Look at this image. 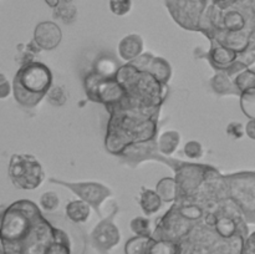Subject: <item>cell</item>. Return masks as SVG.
<instances>
[{
	"label": "cell",
	"instance_id": "cell-1",
	"mask_svg": "<svg viewBox=\"0 0 255 254\" xmlns=\"http://www.w3.org/2000/svg\"><path fill=\"white\" fill-rule=\"evenodd\" d=\"M248 236V223L229 196L226 176L213 166L198 188L177 193L152 234L176 243L177 254H242Z\"/></svg>",
	"mask_w": 255,
	"mask_h": 254
},
{
	"label": "cell",
	"instance_id": "cell-2",
	"mask_svg": "<svg viewBox=\"0 0 255 254\" xmlns=\"http://www.w3.org/2000/svg\"><path fill=\"white\" fill-rule=\"evenodd\" d=\"M1 248V254H72L67 233L52 226L27 199L2 211Z\"/></svg>",
	"mask_w": 255,
	"mask_h": 254
},
{
	"label": "cell",
	"instance_id": "cell-3",
	"mask_svg": "<svg viewBox=\"0 0 255 254\" xmlns=\"http://www.w3.org/2000/svg\"><path fill=\"white\" fill-rule=\"evenodd\" d=\"M110 112L105 146L110 153L121 156L128 146L157 138L161 109H119Z\"/></svg>",
	"mask_w": 255,
	"mask_h": 254
},
{
	"label": "cell",
	"instance_id": "cell-4",
	"mask_svg": "<svg viewBox=\"0 0 255 254\" xmlns=\"http://www.w3.org/2000/svg\"><path fill=\"white\" fill-rule=\"evenodd\" d=\"M116 79L126 94L119 104L109 109H161L168 94V85L159 82L148 71H141L131 62L120 67Z\"/></svg>",
	"mask_w": 255,
	"mask_h": 254
},
{
	"label": "cell",
	"instance_id": "cell-5",
	"mask_svg": "<svg viewBox=\"0 0 255 254\" xmlns=\"http://www.w3.org/2000/svg\"><path fill=\"white\" fill-rule=\"evenodd\" d=\"M11 86L17 104L32 109L46 97L52 87V74L45 64L32 61L19 67Z\"/></svg>",
	"mask_w": 255,
	"mask_h": 254
},
{
	"label": "cell",
	"instance_id": "cell-6",
	"mask_svg": "<svg viewBox=\"0 0 255 254\" xmlns=\"http://www.w3.org/2000/svg\"><path fill=\"white\" fill-rule=\"evenodd\" d=\"M9 178L17 189L31 191L37 188L45 178L41 163L32 154L15 153L9 162Z\"/></svg>",
	"mask_w": 255,
	"mask_h": 254
},
{
	"label": "cell",
	"instance_id": "cell-7",
	"mask_svg": "<svg viewBox=\"0 0 255 254\" xmlns=\"http://www.w3.org/2000/svg\"><path fill=\"white\" fill-rule=\"evenodd\" d=\"M231 198L243 213L248 224H255V172L227 174Z\"/></svg>",
	"mask_w": 255,
	"mask_h": 254
},
{
	"label": "cell",
	"instance_id": "cell-8",
	"mask_svg": "<svg viewBox=\"0 0 255 254\" xmlns=\"http://www.w3.org/2000/svg\"><path fill=\"white\" fill-rule=\"evenodd\" d=\"M84 85L87 97L91 101L102 104L106 109L119 104L126 94L116 76H101L94 70L86 75Z\"/></svg>",
	"mask_w": 255,
	"mask_h": 254
},
{
	"label": "cell",
	"instance_id": "cell-9",
	"mask_svg": "<svg viewBox=\"0 0 255 254\" xmlns=\"http://www.w3.org/2000/svg\"><path fill=\"white\" fill-rule=\"evenodd\" d=\"M211 0H166V6L174 21L189 31H198L199 22Z\"/></svg>",
	"mask_w": 255,
	"mask_h": 254
},
{
	"label": "cell",
	"instance_id": "cell-10",
	"mask_svg": "<svg viewBox=\"0 0 255 254\" xmlns=\"http://www.w3.org/2000/svg\"><path fill=\"white\" fill-rule=\"evenodd\" d=\"M50 182L69 188L77 197H80V199L89 203L99 214H101L100 206L112 194L109 187L99 182H66L57 178H50Z\"/></svg>",
	"mask_w": 255,
	"mask_h": 254
},
{
	"label": "cell",
	"instance_id": "cell-11",
	"mask_svg": "<svg viewBox=\"0 0 255 254\" xmlns=\"http://www.w3.org/2000/svg\"><path fill=\"white\" fill-rule=\"evenodd\" d=\"M114 214L115 212L110 216L102 218L96 224L94 231L91 232V236H90L92 246L101 253H106V252L111 251L121 241L120 229L114 223Z\"/></svg>",
	"mask_w": 255,
	"mask_h": 254
},
{
	"label": "cell",
	"instance_id": "cell-12",
	"mask_svg": "<svg viewBox=\"0 0 255 254\" xmlns=\"http://www.w3.org/2000/svg\"><path fill=\"white\" fill-rule=\"evenodd\" d=\"M62 40V31L59 25L52 21H42L34 30V41L41 50L56 49Z\"/></svg>",
	"mask_w": 255,
	"mask_h": 254
},
{
	"label": "cell",
	"instance_id": "cell-13",
	"mask_svg": "<svg viewBox=\"0 0 255 254\" xmlns=\"http://www.w3.org/2000/svg\"><path fill=\"white\" fill-rule=\"evenodd\" d=\"M204 56L216 71L227 69L229 65L238 60V54L234 50L228 49V47L214 41L211 42L209 51L204 52Z\"/></svg>",
	"mask_w": 255,
	"mask_h": 254
},
{
	"label": "cell",
	"instance_id": "cell-14",
	"mask_svg": "<svg viewBox=\"0 0 255 254\" xmlns=\"http://www.w3.org/2000/svg\"><path fill=\"white\" fill-rule=\"evenodd\" d=\"M143 51V40L138 34L126 35L119 44V55L122 60L127 62L133 61L142 55Z\"/></svg>",
	"mask_w": 255,
	"mask_h": 254
},
{
	"label": "cell",
	"instance_id": "cell-15",
	"mask_svg": "<svg viewBox=\"0 0 255 254\" xmlns=\"http://www.w3.org/2000/svg\"><path fill=\"white\" fill-rule=\"evenodd\" d=\"M211 86L214 90V92L221 96H226V95H236V96L241 97L242 92L241 90L237 87L234 80L227 74L224 70H219L216 71V75L212 77Z\"/></svg>",
	"mask_w": 255,
	"mask_h": 254
},
{
	"label": "cell",
	"instance_id": "cell-16",
	"mask_svg": "<svg viewBox=\"0 0 255 254\" xmlns=\"http://www.w3.org/2000/svg\"><path fill=\"white\" fill-rule=\"evenodd\" d=\"M65 212H66V216L70 221L76 224H81L87 222V219L90 218L91 206L82 199H75V201L69 202L66 204Z\"/></svg>",
	"mask_w": 255,
	"mask_h": 254
},
{
	"label": "cell",
	"instance_id": "cell-17",
	"mask_svg": "<svg viewBox=\"0 0 255 254\" xmlns=\"http://www.w3.org/2000/svg\"><path fill=\"white\" fill-rule=\"evenodd\" d=\"M162 198L157 191H152V189L147 188V187H142L141 194H139V206H141L142 211L146 216H153L157 212L161 209Z\"/></svg>",
	"mask_w": 255,
	"mask_h": 254
},
{
	"label": "cell",
	"instance_id": "cell-18",
	"mask_svg": "<svg viewBox=\"0 0 255 254\" xmlns=\"http://www.w3.org/2000/svg\"><path fill=\"white\" fill-rule=\"evenodd\" d=\"M181 142V134L177 131H166L157 138V147L159 153L163 156H171L178 148Z\"/></svg>",
	"mask_w": 255,
	"mask_h": 254
},
{
	"label": "cell",
	"instance_id": "cell-19",
	"mask_svg": "<svg viewBox=\"0 0 255 254\" xmlns=\"http://www.w3.org/2000/svg\"><path fill=\"white\" fill-rule=\"evenodd\" d=\"M148 72L153 75L162 84H168L172 76L171 64L166 59H163V57L153 56L151 65H149Z\"/></svg>",
	"mask_w": 255,
	"mask_h": 254
},
{
	"label": "cell",
	"instance_id": "cell-20",
	"mask_svg": "<svg viewBox=\"0 0 255 254\" xmlns=\"http://www.w3.org/2000/svg\"><path fill=\"white\" fill-rule=\"evenodd\" d=\"M157 193L162 198V201L169 203L177 199V182L174 177H164L157 183Z\"/></svg>",
	"mask_w": 255,
	"mask_h": 254
},
{
	"label": "cell",
	"instance_id": "cell-21",
	"mask_svg": "<svg viewBox=\"0 0 255 254\" xmlns=\"http://www.w3.org/2000/svg\"><path fill=\"white\" fill-rule=\"evenodd\" d=\"M54 16L65 24H71L77 16V7L74 0H61L59 6L54 9Z\"/></svg>",
	"mask_w": 255,
	"mask_h": 254
},
{
	"label": "cell",
	"instance_id": "cell-22",
	"mask_svg": "<svg viewBox=\"0 0 255 254\" xmlns=\"http://www.w3.org/2000/svg\"><path fill=\"white\" fill-rule=\"evenodd\" d=\"M121 65L117 64L116 60L111 56H104L97 59L94 65V71L101 76H116L117 71L120 70Z\"/></svg>",
	"mask_w": 255,
	"mask_h": 254
},
{
	"label": "cell",
	"instance_id": "cell-23",
	"mask_svg": "<svg viewBox=\"0 0 255 254\" xmlns=\"http://www.w3.org/2000/svg\"><path fill=\"white\" fill-rule=\"evenodd\" d=\"M40 49L39 46L36 45V42L32 40L30 44H27L26 46H19L17 47V51L20 54L16 55V62L19 64V66H24V65L30 64V62L34 61V57L36 55V52L39 51Z\"/></svg>",
	"mask_w": 255,
	"mask_h": 254
},
{
	"label": "cell",
	"instance_id": "cell-24",
	"mask_svg": "<svg viewBox=\"0 0 255 254\" xmlns=\"http://www.w3.org/2000/svg\"><path fill=\"white\" fill-rule=\"evenodd\" d=\"M129 228L136 236L152 237L153 232L151 231V222L146 217H136L129 222Z\"/></svg>",
	"mask_w": 255,
	"mask_h": 254
},
{
	"label": "cell",
	"instance_id": "cell-25",
	"mask_svg": "<svg viewBox=\"0 0 255 254\" xmlns=\"http://www.w3.org/2000/svg\"><path fill=\"white\" fill-rule=\"evenodd\" d=\"M241 109L247 117L255 119V87L241 95Z\"/></svg>",
	"mask_w": 255,
	"mask_h": 254
},
{
	"label": "cell",
	"instance_id": "cell-26",
	"mask_svg": "<svg viewBox=\"0 0 255 254\" xmlns=\"http://www.w3.org/2000/svg\"><path fill=\"white\" fill-rule=\"evenodd\" d=\"M237 87L241 90V92L243 94L244 91H248V90L254 89L255 87V70L247 69L243 72L238 75V76L234 79Z\"/></svg>",
	"mask_w": 255,
	"mask_h": 254
},
{
	"label": "cell",
	"instance_id": "cell-27",
	"mask_svg": "<svg viewBox=\"0 0 255 254\" xmlns=\"http://www.w3.org/2000/svg\"><path fill=\"white\" fill-rule=\"evenodd\" d=\"M40 207L45 212H54L60 207V197L55 191H47L40 197Z\"/></svg>",
	"mask_w": 255,
	"mask_h": 254
},
{
	"label": "cell",
	"instance_id": "cell-28",
	"mask_svg": "<svg viewBox=\"0 0 255 254\" xmlns=\"http://www.w3.org/2000/svg\"><path fill=\"white\" fill-rule=\"evenodd\" d=\"M46 97L49 104L55 107L64 106L65 102H66L67 100L66 92H65V90L60 86H52L51 89H50V91L47 92Z\"/></svg>",
	"mask_w": 255,
	"mask_h": 254
},
{
	"label": "cell",
	"instance_id": "cell-29",
	"mask_svg": "<svg viewBox=\"0 0 255 254\" xmlns=\"http://www.w3.org/2000/svg\"><path fill=\"white\" fill-rule=\"evenodd\" d=\"M132 9V0H110V10L117 16H125Z\"/></svg>",
	"mask_w": 255,
	"mask_h": 254
},
{
	"label": "cell",
	"instance_id": "cell-30",
	"mask_svg": "<svg viewBox=\"0 0 255 254\" xmlns=\"http://www.w3.org/2000/svg\"><path fill=\"white\" fill-rule=\"evenodd\" d=\"M184 154L189 158H199L203 154V146L198 141H189L184 146Z\"/></svg>",
	"mask_w": 255,
	"mask_h": 254
},
{
	"label": "cell",
	"instance_id": "cell-31",
	"mask_svg": "<svg viewBox=\"0 0 255 254\" xmlns=\"http://www.w3.org/2000/svg\"><path fill=\"white\" fill-rule=\"evenodd\" d=\"M242 254H255V232L247 237Z\"/></svg>",
	"mask_w": 255,
	"mask_h": 254
},
{
	"label": "cell",
	"instance_id": "cell-32",
	"mask_svg": "<svg viewBox=\"0 0 255 254\" xmlns=\"http://www.w3.org/2000/svg\"><path fill=\"white\" fill-rule=\"evenodd\" d=\"M227 132L234 138H241L243 136V126L239 122H232L227 128Z\"/></svg>",
	"mask_w": 255,
	"mask_h": 254
},
{
	"label": "cell",
	"instance_id": "cell-33",
	"mask_svg": "<svg viewBox=\"0 0 255 254\" xmlns=\"http://www.w3.org/2000/svg\"><path fill=\"white\" fill-rule=\"evenodd\" d=\"M12 90V86H10V82L7 81L6 77L4 75H0V97L5 99L7 97V95L10 94V91Z\"/></svg>",
	"mask_w": 255,
	"mask_h": 254
},
{
	"label": "cell",
	"instance_id": "cell-34",
	"mask_svg": "<svg viewBox=\"0 0 255 254\" xmlns=\"http://www.w3.org/2000/svg\"><path fill=\"white\" fill-rule=\"evenodd\" d=\"M246 133L248 134L249 138L255 139V119L249 120V122L246 126Z\"/></svg>",
	"mask_w": 255,
	"mask_h": 254
},
{
	"label": "cell",
	"instance_id": "cell-35",
	"mask_svg": "<svg viewBox=\"0 0 255 254\" xmlns=\"http://www.w3.org/2000/svg\"><path fill=\"white\" fill-rule=\"evenodd\" d=\"M45 2H46L50 7L55 9L56 6H59V4L61 2V0H45Z\"/></svg>",
	"mask_w": 255,
	"mask_h": 254
}]
</instances>
